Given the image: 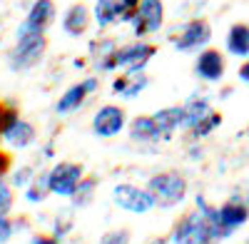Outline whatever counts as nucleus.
<instances>
[{
	"mask_svg": "<svg viewBox=\"0 0 249 244\" xmlns=\"http://www.w3.org/2000/svg\"><path fill=\"white\" fill-rule=\"evenodd\" d=\"M224 237L230 234L219 227V212L202 197H197V209L184 212L172 227L175 244H212L214 239Z\"/></svg>",
	"mask_w": 249,
	"mask_h": 244,
	"instance_id": "1",
	"label": "nucleus"
},
{
	"mask_svg": "<svg viewBox=\"0 0 249 244\" xmlns=\"http://www.w3.org/2000/svg\"><path fill=\"white\" fill-rule=\"evenodd\" d=\"M45 50H48V35L45 33L20 25L18 28V43L10 50V55H8V63H10V68L15 72L30 70V68H35L40 60H43Z\"/></svg>",
	"mask_w": 249,
	"mask_h": 244,
	"instance_id": "2",
	"label": "nucleus"
},
{
	"mask_svg": "<svg viewBox=\"0 0 249 244\" xmlns=\"http://www.w3.org/2000/svg\"><path fill=\"white\" fill-rule=\"evenodd\" d=\"M147 190L155 197V205H160V207H175L187 194V177L175 172V170L160 172V174L150 177Z\"/></svg>",
	"mask_w": 249,
	"mask_h": 244,
	"instance_id": "3",
	"label": "nucleus"
},
{
	"mask_svg": "<svg viewBox=\"0 0 249 244\" xmlns=\"http://www.w3.org/2000/svg\"><path fill=\"white\" fill-rule=\"evenodd\" d=\"M157 55V45L152 43H142V40H137V43H130V45H122L115 50V55L105 63V68H102V72H112L117 68L122 70H144V65L150 63V60Z\"/></svg>",
	"mask_w": 249,
	"mask_h": 244,
	"instance_id": "4",
	"label": "nucleus"
},
{
	"mask_svg": "<svg viewBox=\"0 0 249 244\" xmlns=\"http://www.w3.org/2000/svg\"><path fill=\"white\" fill-rule=\"evenodd\" d=\"M142 0H97L95 20L105 28L112 23H132Z\"/></svg>",
	"mask_w": 249,
	"mask_h": 244,
	"instance_id": "5",
	"label": "nucleus"
},
{
	"mask_svg": "<svg viewBox=\"0 0 249 244\" xmlns=\"http://www.w3.org/2000/svg\"><path fill=\"white\" fill-rule=\"evenodd\" d=\"M85 177V167L80 162H70V159H62L50 170V187H53V194H60V197H72L77 185Z\"/></svg>",
	"mask_w": 249,
	"mask_h": 244,
	"instance_id": "6",
	"label": "nucleus"
},
{
	"mask_svg": "<svg viewBox=\"0 0 249 244\" xmlns=\"http://www.w3.org/2000/svg\"><path fill=\"white\" fill-rule=\"evenodd\" d=\"M210 37H212L210 20L207 17H195V20H190V23H184L179 33L172 35V43L182 52H192V50L204 48L207 43H210Z\"/></svg>",
	"mask_w": 249,
	"mask_h": 244,
	"instance_id": "7",
	"label": "nucleus"
},
{
	"mask_svg": "<svg viewBox=\"0 0 249 244\" xmlns=\"http://www.w3.org/2000/svg\"><path fill=\"white\" fill-rule=\"evenodd\" d=\"M112 202L120 209H127L135 214H144L155 207V197L150 194V190H142L137 185H117L112 190Z\"/></svg>",
	"mask_w": 249,
	"mask_h": 244,
	"instance_id": "8",
	"label": "nucleus"
},
{
	"mask_svg": "<svg viewBox=\"0 0 249 244\" xmlns=\"http://www.w3.org/2000/svg\"><path fill=\"white\" fill-rule=\"evenodd\" d=\"M164 23V5L162 0H142L140 3V10L132 20L135 25V35L137 37H144V35H152L162 28Z\"/></svg>",
	"mask_w": 249,
	"mask_h": 244,
	"instance_id": "9",
	"label": "nucleus"
},
{
	"mask_svg": "<svg viewBox=\"0 0 249 244\" xmlns=\"http://www.w3.org/2000/svg\"><path fill=\"white\" fill-rule=\"evenodd\" d=\"M127 122V112L120 105H102L92 117V130L97 137H115Z\"/></svg>",
	"mask_w": 249,
	"mask_h": 244,
	"instance_id": "10",
	"label": "nucleus"
},
{
	"mask_svg": "<svg viewBox=\"0 0 249 244\" xmlns=\"http://www.w3.org/2000/svg\"><path fill=\"white\" fill-rule=\"evenodd\" d=\"M97 87H100V77H88V80H82V83H77V85L68 87L65 92L60 95L55 110H57L60 115H68V112L80 110L82 105H85V100H88Z\"/></svg>",
	"mask_w": 249,
	"mask_h": 244,
	"instance_id": "11",
	"label": "nucleus"
},
{
	"mask_svg": "<svg viewBox=\"0 0 249 244\" xmlns=\"http://www.w3.org/2000/svg\"><path fill=\"white\" fill-rule=\"evenodd\" d=\"M224 68H227L224 55H222L217 48H204V50H199L197 63H195V72H197L202 80H207V83H219L222 75H224Z\"/></svg>",
	"mask_w": 249,
	"mask_h": 244,
	"instance_id": "12",
	"label": "nucleus"
},
{
	"mask_svg": "<svg viewBox=\"0 0 249 244\" xmlns=\"http://www.w3.org/2000/svg\"><path fill=\"white\" fill-rule=\"evenodd\" d=\"M217 212H219V227L227 234H232L237 227H242L249 219V205L239 197H230L227 202H222V207Z\"/></svg>",
	"mask_w": 249,
	"mask_h": 244,
	"instance_id": "13",
	"label": "nucleus"
},
{
	"mask_svg": "<svg viewBox=\"0 0 249 244\" xmlns=\"http://www.w3.org/2000/svg\"><path fill=\"white\" fill-rule=\"evenodd\" d=\"M130 137L137 142H160V139H170V135L160 127V122L155 115H137L130 122Z\"/></svg>",
	"mask_w": 249,
	"mask_h": 244,
	"instance_id": "14",
	"label": "nucleus"
},
{
	"mask_svg": "<svg viewBox=\"0 0 249 244\" xmlns=\"http://www.w3.org/2000/svg\"><path fill=\"white\" fill-rule=\"evenodd\" d=\"M90 20H92V13L85 3H75L65 10V17H62V30H65L70 37H80L85 35L88 28H90Z\"/></svg>",
	"mask_w": 249,
	"mask_h": 244,
	"instance_id": "15",
	"label": "nucleus"
},
{
	"mask_svg": "<svg viewBox=\"0 0 249 244\" xmlns=\"http://www.w3.org/2000/svg\"><path fill=\"white\" fill-rule=\"evenodd\" d=\"M147 85H150V77L144 75L142 70H137V72L124 70L122 75H117V77L112 80V92L120 95V97H135V95H140Z\"/></svg>",
	"mask_w": 249,
	"mask_h": 244,
	"instance_id": "16",
	"label": "nucleus"
},
{
	"mask_svg": "<svg viewBox=\"0 0 249 244\" xmlns=\"http://www.w3.org/2000/svg\"><path fill=\"white\" fill-rule=\"evenodd\" d=\"M55 15H57V8H55L53 0H35L23 25H25V28H30V30H40V33H45V28L55 20Z\"/></svg>",
	"mask_w": 249,
	"mask_h": 244,
	"instance_id": "17",
	"label": "nucleus"
},
{
	"mask_svg": "<svg viewBox=\"0 0 249 244\" xmlns=\"http://www.w3.org/2000/svg\"><path fill=\"white\" fill-rule=\"evenodd\" d=\"M35 137H37V130H35L33 122H28V120H18L15 125L3 135V139H5V142H10L13 147H20V150L28 147V145H33Z\"/></svg>",
	"mask_w": 249,
	"mask_h": 244,
	"instance_id": "18",
	"label": "nucleus"
},
{
	"mask_svg": "<svg viewBox=\"0 0 249 244\" xmlns=\"http://www.w3.org/2000/svg\"><path fill=\"white\" fill-rule=\"evenodd\" d=\"M227 50L237 57L249 55V23H234L227 33Z\"/></svg>",
	"mask_w": 249,
	"mask_h": 244,
	"instance_id": "19",
	"label": "nucleus"
},
{
	"mask_svg": "<svg viewBox=\"0 0 249 244\" xmlns=\"http://www.w3.org/2000/svg\"><path fill=\"white\" fill-rule=\"evenodd\" d=\"M155 120L160 122V127L172 137V132L177 127H184V120H187V112H184V105H170V107H162L155 112Z\"/></svg>",
	"mask_w": 249,
	"mask_h": 244,
	"instance_id": "20",
	"label": "nucleus"
},
{
	"mask_svg": "<svg viewBox=\"0 0 249 244\" xmlns=\"http://www.w3.org/2000/svg\"><path fill=\"white\" fill-rule=\"evenodd\" d=\"M50 194H53V187H50V172H40V174H35L33 182L25 187V197H28V202H45Z\"/></svg>",
	"mask_w": 249,
	"mask_h": 244,
	"instance_id": "21",
	"label": "nucleus"
},
{
	"mask_svg": "<svg viewBox=\"0 0 249 244\" xmlns=\"http://www.w3.org/2000/svg\"><path fill=\"white\" fill-rule=\"evenodd\" d=\"M97 185H100V179H97L95 174H85V177H82V182L77 185L75 194L70 197L72 205H77V207L90 205V202H92V194H95V190H97Z\"/></svg>",
	"mask_w": 249,
	"mask_h": 244,
	"instance_id": "22",
	"label": "nucleus"
},
{
	"mask_svg": "<svg viewBox=\"0 0 249 244\" xmlns=\"http://www.w3.org/2000/svg\"><path fill=\"white\" fill-rule=\"evenodd\" d=\"M184 112H187V120H184V127L190 130L195 122H199L202 117H207L212 112V107H210V103H207L204 97H192L190 103H184Z\"/></svg>",
	"mask_w": 249,
	"mask_h": 244,
	"instance_id": "23",
	"label": "nucleus"
},
{
	"mask_svg": "<svg viewBox=\"0 0 249 244\" xmlns=\"http://www.w3.org/2000/svg\"><path fill=\"white\" fill-rule=\"evenodd\" d=\"M222 125V112H210V115H207V117H202L199 122H195V125L190 127V135L195 137V139H199V137H207V135H210L214 127H219Z\"/></svg>",
	"mask_w": 249,
	"mask_h": 244,
	"instance_id": "24",
	"label": "nucleus"
},
{
	"mask_svg": "<svg viewBox=\"0 0 249 244\" xmlns=\"http://www.w3.org/2000/svg\"><path fill=\"white\" fill-rule=\"evenodd\" d=\"M18 120H20L18 110H15L10 103H3V100H0V137H3Z\"/></svg>",
	"mask_w": 249,
	"mask_h": 244,
	"instance_id": "25",
	"label": "nucleus"
},
{
	"mask_svg": "<svg viewBox=\"0 0 249 244\" xmlns=\"http://www.w3.org/2000/svg\"><path fill=\"white\" fill-rule=\"evenodd\" d=\"M13 202H15L13 190L5 185L3 179H0V214H8V212L13 209Z\"/></svg>",
	"mask_w": 249,
	"mask_h": 244,
	"instance_id": "26",
	"label": "nucleus"
},
{
	"mask_svg": "<svg viewBox=\"0 0 249 244\" xmlns=\"http://www.w3.org/2000/svg\"><path fill=\"white\" fill-rule=\"evenodd\" d=\"M100 244H130V232L127 229H112L105 232L100 239Z\"/></svg>",
	"mask_w": 249,
	"mask_h": 244,
	"instance_id": "27",
	"label": "nucleus"
},
{
	"mask_svg": "<svg viewBox=\"0 0 249 244\" xmlns=\"http://www.w3.org/2000/svg\"><path fill=\"white\" fill-rule=\"evenodd\" d=\"M13 229H15L13 219H10L8 214H0V244H5V242L13 237Z\"/></svg>",
	"mask_w": 249,
	"mask_h": 244,
	"instance_id": "28",
	"label": "nucleus"
},
{
	"mask_svg": "<svg viewBox=\"0 0 249 244\" xmlns=\"http://www.w3.org/2000/svg\"><path fill=\"white\" fill-rule=\"evenodd\" d=\"M70 227H72V217H70L68 212H62V217H57V219H55V234H57V237H62Z\"/></svg>",
	"mask_w": 249,
	"mask_h": 244,
	"instance_id": "29",
	"label": "nucleus"
},
{
	"mask_svg": "<svg viewBox=\"0 0 249 244\" xmlns=\"http://www.w3.org/2000/svg\"><path fill=\"white\" fill-rule=\"evenodd\" d=\"M30 182H33V177H30V167L18 170V172H15V177H13V185H15V187H28Z\"/></svg>",
	"mask_w": 249,
	"mask_h": 244,
	"instance_id": "30",
	"label": "nucleus"
},
{
	"mask_svg": "<svg viewBox=\"0 0 249 244\" xmlns=\"http://www.w3.org/2000/svg\"><path fill=\"white\" fill-rule=\"evenodd\" d=\"M30 244H60V237H57L55 232H53V234H43V232H37V234H33Z\"/></svg>",
	"mask_w": 249,
	"mask_h": 244,
	"instance_id": "31",
	"label": "nucleus"
},
{
	"mask_svg": "<svg viewBox=\"0 0 249 244\" xmlns=\"http://www.w3.org/2000/svg\"><path fill=\"white\" fill-rule=\"evenodd\" d=\"M239 80H242L244 85H249V60H244L242 68H239Z\"/></svg>",
	"mask_w": 249,
	"mask_h": 244,
	"instance_id": "32",
	"label": "nucleus"
},
{
	"mask_svg": "<svg viewBox=\"0 0 249 244\" xmlns=\"http://www.w3.org/2000/svg\"><path fill=\"white\" fill-rule=\"evenodd\" d=\"M0 43H3V25H0Z\"/></svg>",
	"mask_w": 249,
	"mask_h": 244,
	"instance_id": "33",
	"label": "nucleus"
},
{
	"mask_svg": "<svg viewBox=\"0 0 249 244\" xmlns=\"http://www.w3.org/2000/svg\"><path fill=\"white\" fill-rule=\"evenodd\" d=\"M247 205H249V202H247Z\"/></svg>",
	"mask_w": 249,
	"mask_h": 244,
	"instance_id": "34",
	"label": "nucleus"
},
{
	"mask_svg": "<svg viewBox=\"0 0 249 244\" xmlns=\"http://www.w3.org/2000/svg\"><path fill=\"white\" fill-rule=\"evenodd\" d=\"M247 244H249V242H247Z\"/></svg>",
	"mask_w": 249,
	"mask_h": 244,
	"instance_id": "35",
	"label": "nucleus"
}]
</instances>
